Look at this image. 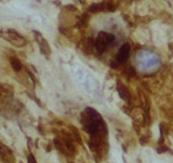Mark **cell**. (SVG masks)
<instances>
[{"mask_svg":"<svg viewBox=\"0 0 173 163\" xmlns=\"http://www.w3.org/2000/svg\"><path fill=\"white\" fill-rule=\"evenodd\" d=\"M137 66L141 71L148 72V71L155 69L159 65V59L153 53L148 51H144L137 57Z\"/></svg>","mask_w":173,"mask_h":163,"instance_id":"obj_1","label":"cell"},{"mask_svg":"<svg viewBox=\"0 0 173 163\" xmlns=\"http://www.w3.org/2000/svg\"><path fill=\"white\" fill-rule=\"evenodd\" d=\"M114 40H115L114 35L105 32H101L96 40V48L99 52H102L106 49V47L110 46L111 43H113Z\"/></svg>","mask_w":173,"mask_h":163,"instance_id":"obj_2","label":"cell"},{"mask_svg":"<svg viewBox=\"0 0 173 163\" xmlns=\"http://www.w3.org/2000/svg\"><path fill=\"white\" fill-rule=\"evenodd\" d=\"M129 51H130L129 44H125L120 48L118 56H117V60L119 61V63H123L127 59V58L129 57Z\"/></svg>","mask_w":173,"mask_h":163,"instance_id":"obj_3","label":"cell"},{"mask_svg":"<svg viewBox=\"0 0 173 163\" xmlns=\"http://www.w3.org/2000/svg\"><path fill=\"white\" fill-rule=\"evenodd\" d=\"M11 62V65L14 68V70L19 71L21 69V63L19 62L18 59H12Z\"/></svg>","mask_w":173,"mask_h":163,"instance_id":"obj_4","label":"cell"}]
</instances>
